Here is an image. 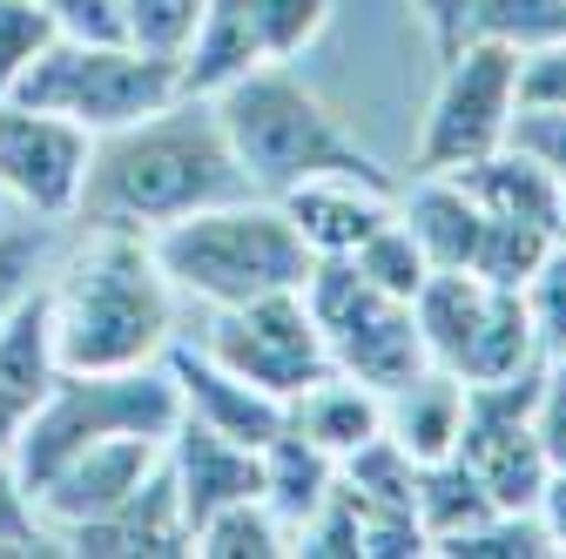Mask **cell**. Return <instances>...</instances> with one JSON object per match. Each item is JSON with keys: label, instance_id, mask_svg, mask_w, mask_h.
<instances>
[{"label": "cell", "instance_id": "5bb4252c", "mask_svg": "<svg viewBox=\"0 0 566 559\" xmlns=\"http://www.w3.org/2000/svg\"><path fill=\"white\" fill-rule=\"evenodd\" d=\"M163 371L176 378L182 418H202L209 432H223V439H237V445H256V452H263V439L283 425V398L243 384L237 371H223L209 351H196V344H182V337L163 351Z\"/></svg>", "mask_w": 566, "mask_h": 559}, {"label": "cell", "instance_id": "ac0fdd59", "mask_svg": "<svg viewBox=\"0 0 566 559\" xmlns=\"http://www.w3.org/2000/svg\"><path fill=\"white\" fill-rule=\"evenodd\" d=\"M459 425H465V378L424 365L418 378H405L398 391H385V439H398L411 452V465H432L459 452Z\"/></svg>", "mask_w": 566, "mask_h": 559}, {"label": "cell", "instance_id": "6da1fadb", "mask_svg": "<svg viewBox=\"0 0 566 559\" xmlns=\"http://www.w3.org/2000/svg\"><path fill=\"white\" fill-rule=\"evenodd\" d=\"M230 196H250V176L223 143L217 102L209 95H176L156 115L95 135L75 217L88 230L156 236L163 223L196 217V209L230 202Z\"/></svg>", "mask_w": 566, "mask_h": 559}, {"label": "cell", "instance_id": "f1b7e54d", "mask_svg": "<svg viewBox=\"0 0 566 559\" xmlns=\"http://www.w3.org/2000/svg\"><path fill=\"white\" fill-rule=\"evenodd\" d=\"M526 317H533V337H539V358L559 365L566 358V236H553V250L539 256V270L526 276Z\"/></svg>", "mask_w": 566, "mask_h": 559}, {"label": "cell", "instance_id": "e0dca14e", "mask_svg": "<svg viewBox=\"0 0 566 559\" xmlns=\"http://www.w3.org/2000/svg\"><path fill=\"white\" fill-rule=\"evenodd\" d=\"M418 8H424V28H432L439 61H452L472 41L533 48V41H559L566 34V0H418Z\"/></svg>", "mask_w": 566, "mask_h": 559}, {"label": "cell", "instance_id": "836d02e7", "mask_svg": "<svg viewBox=\"0 0 566 559\" xmlns=\"http://www.w3.org/2000/svg\"><path fill=\"white\" fill-rule=\"evenodd\" d=\"M506 143L526 149L539 169H553V176L566 182V102H559V108H513Z\"/></svg>", "mask_w": 566, "mask_h": 559}, {"label": "cell", "instance_id": "3957f363", "mask_svg": "<svg viewBox=\"0 0 566 559\" xmlns=\"http://www.w3.org/2000/svg\"><path fill=\"white\" fill-rule=\"evenodd\" d=\"M209 102H217L223 143L243 162L256 196H283V189H297L311 176H358V182L398 189L378 169V156L324 108V95L291 75V61H263V67L237 75L223 95H209Z\"/></svg>", "mask_w": 566, "mask_h": 559}, {"label": "cell", "instance_id": "52a82bcc", "mask_svg": "<svg viewBox=\"0 0 566 559\" xmlns=\"http://www.w3.org/2000/svg\"><path fill=\"white\" fill-rule=\"evenodd\" d=\"M304 304H311V317L324 330L331 371L371 384L378 398L432 365V358H424V337H418V310L405 297H385L378 284H365L350 256H317L311 263Z\"/></svg>", "mask_w": 566, "mask_h": 559}, {"label": "cell", "instance_id": "4dcf8cb0", "mask_svg": "<svg viewBox=\"0 0 566 559\" xmlns=\"http://www.w3.org/2000/svg\"><path fill=\"white\" fill-rule=\"evenodd\" d=\"M48 41H54V21L41 0H0V95L28 75Z\"/></svg>", "mask_w": 566, "mask_h": 559}, {"label": "cell", "instance_id": "5b68a950", "mask_svg": "<svg viewBox=\"0 0 566 559\" xmlns=\"http://www.w3.org/2000/svg\"><path fill=\"white\" fill-rule=\"evenodd\" d=\"M182 418L176 378L163 365H135V371H61L48 384V398L28 411V425L14 439V465L34 485L41 472H54L67 452H82L95 439H169Z\"/></svg>", "mask_w": 566, "mask_h": 559}, {"label": "cell", "instance_id": "ab89813d", "mask_svg": "<svg viewBox=\"0 0 566 559\" xmlns=\"http://www.w3.org/2000/svg\"><path fill=\"white\" fill-rule=\"evenodd\" d=\"M559 236H566V196H559Z\"/></svg>", "mask_w": 566, "mask_h": 559}, {"label": "cell", "instance_id": "4fadbf2b", "mask_svg": "<svg viewBox=\"0 0 566 559\" xmlns=\"http://www.w3.org/2000/svg\"><path fill=\"white\" fill-rule=\"evenodd\" d=\"M54 546L88 552V559H169V552H196V532L182 519V499H176L169 465H156L108 519H88L75 532H61Z\"/></svg>", "mask_w": 566, "mask_h": 559}, {"label": "cell", "instance_id": "30bf717a", "mask_svg": "<svg viewBox=\"0 0 566 559\" xmlns=\"http://www.w3.org/2000/svg\"><path fill=\"white\" fill-rule=\"evenodd\" d=\"M88 149H95V135L75 128L67 115H48V108L0 95V196L21 202L28 217H41V223L75 217Z\"/></svg>", "mask_w": 566, "mask_h": 559}, {"label": "cell", "instance_id": "1f68e13d", "mask_svg": "<svg viewBox=\"0 0 566 559\" xmlns=\"http://www.w3.org/2000/svg\"><path fill=\"white\" fill-rule=\"evenodd\" d=\"M0 552H54V532L34 513V493H28L14 452H0Z\"/></svg>", "mask_w": 566, "mask_h": 559}, {"label": "cell", "instance_id": "cb8c5ba5", "mask_svg": "<svg viewBox=\"0 0 566 559\" xmlns=\"http://www.w3.org/2000/svg\"><path fill=\"white\" fill-rule=\"evenodd\" d=\"M411 513H418V526H424V539H452V532H465V526H479V519H492L500 506L485 499V485L472 478V465L452 452V458H432V465H418V493H411Z\"/></svg>", "mask_w": 566, "mask_h": 559}, {"label": "cell", "instance_id": "e575fe53", "mask_svg": "<svg viewBox=\"0 0 566 559\" xmlns=\"http://www.w3.org/2000/svg\"><path fill=\"white\" fill-rule=\"evenodd\" d=\"M61 41H128L122 0H41Z\"/></svg>", "mask_w": 566, "mask_h": 559}, {"label": "cell", "instance_id": "8992f818", "mask_svg": "<svg viewBox=\"0 0 566 559\" xmlns=\"http://www.w3.org/2000/svg\"><path fill=\"white\" fill-rule=\"evenodd\" d=\"M8 102L67 115L88 135L128 128L142 115H156L163 102H176V61L135 48V41H48L34 54V67L8 88Z\"/></svg>", "mask_w": 566, "mask_h": 559}, {"label": "cell", "instance_id": "277c9868", "mask_svg": "<svg viewBox=\"0 0 566 559\" xmlns=\"http://www.w3.org/2000/svg\"><path fill=\"white\" fill-rule=\"evenodd\" d=\"M163 276L182 297H202L209 310L223 304H250L270 291H304L311 276V243L297 236V223L276 209V196H230L209 202L196 217H176L149 236Z\"/></svg>", "mask_w": 566, "mask_h": 559}, {"label": "cell", "instance_id": "9a60e30c", "mask_svg": "<svg viewBox=\"0 0 566 559\" xmlns=\"http://www.w3.org/2000/svg\"><path fill=\"white\" fill-rule=\"evenodd\" d=\"M276 209L297 223L311 256H350L371 230H385L398 217V189H378V182H358V176H311L297 189H283Z\"/></svg>", "mask_w": 566, "mask_h": 559}, {"label": "cell", "instance_id": "d590c367", "mask_svg": "<svg viewBox=\"0 0 566 559\" xmlns=\"http://www.w3.org/2000/svg\"><path fill=\"white\" fill-rule=\"evenodd\" d=\"M533 439H539V452H546V472H566V358L546 365V378H539Z\"/></svg>", "mask_w": 566, "mask_h": 559}, {"label": "cell", "instance_id": "44dd1931", "mask_svg": "<svg viewBox=\"0 0 566 559\" xmlns=\"http://www.w3.org/2000/svg\"><path fill=\"white\" fill-rule=\"evenodd\" d=\"M283 425L304 432V439H311L317 452H331V458H350L365 439L385 432V398H378L371 384H358V378L331 371V378L304 384L291 404H283Z\"/></svg>", "mask_w": 566, "mask_h": 559}, {"label": "cell", "instance_id": "f35d334b", "mask_svg": "<svg viewBox=\"0 0 566 559\" xmlns=\"http://www.w3.org/2000/svg\"><path fill=\"white\" fill-rule=\"evenodd\" d=\"M21 425H28V411H21L14 398H0V452H14V439H21Z\"/></svg>", "mask_w": 566, "mask_h": 559}, {"label": "cell", "instance_id": "83f0119b", "mask_svg": "<svg viewBox=\"0 0 566 559\" xmlns=\"http://www.w3.org/2000/svg\"><path fill=\"white\" fill-rule=\"evenodd\" d=\"M432 552H446V559H546L553 539H546V526L533 513H492V519L439 539Z\"/></svg>", "mask_w": 566, "mask_h": 559}, {"label": "cell", "instance_id": "2e32d148", "mask_svg": "<svg viewBox=\"0 0 566 559\" xmlns=\"http://www.w3.org/2000/svg\"><path fill=\"white\" fill-rule=\"evenodd\" d=\"M263 67V41H256V14L250 0H202L196 28L176 54V95H223L237 75Z\"/></svg>", "mask_w": 566, "mask_h": 559}, {"label": "cell", "instance_id": "603a6c76", "mask_svg": "<svg viewBox=\"0 0 566 559\" xmlns=\"http://www.w3.org/2000/svg\"><path fill=\"white\" fill-rule=\"evenodd\" d=\"M256 458H263V499H270V513L291 526V532L331 499V485H337V458L317 452V445H311L304 432H291V425H276Z\"/></svg>", "mask_w": 566, "mask_h": 559}, {"label": "cell", "instance_id": "60d3db41", "mask_svg": "<svg viewBox=\"0 0 566 559\" xmlns=\"http://www.w3.org/2000/svg\"><path fill=\"white\" fill-rule=\"evenodd\" d=\"M0 223H8V196H0Z\"/></svg>", "mask_w": 566, "mask_h": 559}, {"label": "cell", "instance_id": "f546056e", "mask_svg": "<svg viewBox=\"0 0 566 559\" xmlns=\"http://www.w3.org/2000/svg\"><path fill=\"white\" fill-rule=\"evenodd\" d=\"M263 61H297L324 28H331V0H250Z\"/></svg>", "mask_w": 566, "mask_h": 559}, {"label": "cell", "instance_id": "ba28073f", "mask_svg": "<svg viewBox=\"0 0 566 559\" xmlns=\"http://www.w3.org/2000/svg\"><path fill=\"white\" fill-rule=\"evenodd\" d=\"M520 108V48L513 41H472L446 61L432 115H424L411 176H452L492 149H506V128Z\"/></svg>", "mask_w": 566, "mask_h": 559}, {"label": "cell", "instance_id": "7a4b0ae2", "mask_svg": "<svg viewBox=\"0 0 566 559\" xmlns=\"http://www.w3.org/2000/svg\"><path fill=\"white\" fill-rule=\"evenodd\" d=\"M61 371H135L163 365L176 344V284L142 230H88L75 263L48 291Z\"/></svg>", "mask_w": 566, "mask_h": 559}, {"label": "cell", "instance_id": "74e56055", "mask_svg": "<svg viewBox=\"0 0 566 559\" xmlns=\"http://www.w3.org/2000/svg\"><path fill=\"white\" fill-rule=\"evenodd\" d=\"M533 519L546 526L553 552H566V472H546V485H539V506H533Z\"/></svg>", "mask_w": 566, "mask_h": 559}, {"label": "cell", "instance_id": "7402d4cb", "mask_svg": "<svg viewBox=\"0 0 566 559\" xmlns=\"http://www.w3.org/2000/svg\"><path fill=\"white\" fill-rule=\"evenodd\" d=\"M54 378H61L54 317H48V291L34 284L28 297H14L8 310H0V398H14L21 411H34Z\"/></svg>", "mask_w": 566, "mask_h": 559}, {"label": "cell", "instance_id": "7c38bea8", "mask_svg": "<svg viewBox=\"0 0 566 559\" xmlns=\"http://www.w3.org/2000/svg\"><path fill=\"white\" fill-rule=\"evenodd\" d=\"M163 465L176 478V499H182L189 532L209 513L237 506V499H263V458H256V445H237L223 432H209L202 418H176V432L163 439Z\"/></svg>", "mask_w": 566, "mask_h": 559}, {"label": "cell", "instance_id": "4316f807", "mask_svg": "<svg viewBox=\"0 0 566 559\" xmlns=\"http://www.w3.org/2000/svg\"><path fill=\"white\" fill-rule=\"evenodd\" d=\"M350 263H358V276H365V284H378L385 297H418L424 291V276H432V263H424V250H418V236L391 217L385 230H371L358 250H350Z\"/></svg>", "mask_w": 566, "mask_h": 559}, {"label": "cell", "instance_id": "484cf974", "mask_svg": "<svg viewBox=\"0 0 566 559\" xmlns=\"http://www.w3.org/2000/svg\"><path fill=\"white\" fill-rule=\"evenodd\" d=\"M546 250H553V230L513 223V217H485L479 250H472V276H485V284H500V291H526V276L539 270Z\"/></svg>", "mask_w": 566, "mask_h": 559}, {"label": "cell", "instance_id": "8d00e7d4", "mask_svg": "<svg viewBox=\"0 0 566 559\" xmlns=\"http://www.w3.org/2000/svg\"><path fill=\"white\" fill-rule=\"evenodd\" d=\"M41 256H48V230H0V310L34 291Z\"/></svg>", "mask_w": 566, "mask_h": 559}, {"label": "cell", "instance_id": "d4e9b609", "mask_svg": "<svg viewBox=\"0 0 566 559\" xmlns=\"http://www.w3.org/2000/svg\"><path fill=\"white\" fill-rule=\"evenodd\" d=\"M196 552L202 559H276V552H291V526L270 513V499H237L196 526Z\"/></svg>", "mask_w": 566, "mask_h": 559}, {"label": "cell", "instance_id": "ffe728a7", "mask_svg": "<svg viewBox=\"0 0 566 559\" xmlns=\"http://www.w3.org/2000/svg\"><path fill=\"white\" fill-rule=\"evenodd\" d=\"M459 176V189L485 209V217H513V223H539V230H553L559 236V196H566V182L553 176V169H539L526 149H492V156H479V162H465V169H452Z\"/></svg>", "mask_w": 566, "mask_h": 559}, {"label": "cell", "instance_id": "d6a6232c", "mask_svg": "<svg viewBox=\"0 0 566 559\" xmlns=\"http://www.w3.org/2000/svg\"><path fill=\"white\" fill-rule=\"evenodd\" d=\"M196 8H202V0H122L128 41L149 48V54H163V61H176L182 41H189V28H196Z\"/></svg>", "mask_w": 566, "mask_h": 559}, {"label": "cell", "instance_id": "d6986e66", "mask_svg": "<svg viewBox=\"0 0 566 559\" xmlns=\"http://www.w3.org/2000/svg\"><path fill=\"white\" fill-rule=\"evenodd\" d=\"M398 223L418 236L432 270H472L485 209L459 189V176H411V189H398Z\"/></svg>", "mask_w": 566, "mask_h": 559}, {"label": "cell", "instance_id": "9c48e42d", "mask_svg": "<svg viewBox=\"0 0 566 559\" xmlns=\"http://www.w3.org/2000/svg\"><path fill=\"white\" fill-rule=\"evenodd\" d=\"M196 351H209L223 371H237L243 384H256L283 404L304 384L331 378V351H324V330H317L304 291H270L250 304H223L209 317V330L196 337Z\"/></svg>", "mask_w": 566, "mask_h": 559}, {"label": "cell", "instance_id": "8fae6325", "mask_svg": "<svg viewBox=\"0 0 566 559\" xmlns=\"http://www.w3.org/2000/svg\"><path fill=\"white\" fill-rule=\"evenodd\" d=\"M156 465H163V439H142V432H128V439H95V445H82V452H67L54 472H41L28 493H34L41 526L61 539V532L88 526V519H108Z\"/></svg>", "mask_w": 566, "mask_h": 559}]
</instances>
